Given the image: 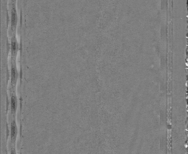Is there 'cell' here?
Instances as JSON below:
<instances>
[{
  "instance_id": "5b68a950",
  "label": "cell",
  "mask_w": 188,
  "mask_h": 154,
  "mask_svg": "<svg viewBox=\"0 0 188 154\" xmlns=\"http://www.w3.org/2000/svg\"><path fill=\"white\" fill-rule=\"evenodd\" d=\"M17 98L15 94H12L10 98V108H11V113L15 115L16 112L17 108Z\"/></svg>"
},
{
  "instance_id": "7a4b0ae2",
  "label": "cell",
  "mask_w": 188,
  "mask_h": 154,
  "mask_svg": "<svg viewBox=\"0 0 188 154\" xmlns=\"http://www.w3.org/2000/svg\"><path fill=\"white\" fill-rule=\"evenodd\" d=\"M18 78V71L15 61H13L11 64V85L15 86L16 84Z\"/></svg>"
},
{
  "instance_id": "3957f363",
  "label": "cell",
  "mask_w": 188,
  "mask_h": 154,
  "mask_svg": "<svg viewBox=\"0 0 188 154\" xmlns=\"http://www.w3.org/2000/svg\"><path fill=\"white\" fill-rule=\"evenodd\" d=\"M18 134L17 126L15 119H13L11 122V127H10V137L11 141L14 143L16 139Z\"/></svg>"
},
{
  "instance_id": "52a82bcc",
  "label": "cell",
  "mask_w": 188,
  "mask_h": 154,
  "mask_svg": "<svg viewBox=\"0 0 188 154\" xmlns=\"http://www.w3.org/2000/svg\"><path fill=\"white\" fill-rule=\"evenodd\" d=\"M11 1H12V3H15L16 0H11Z\"/></svg>"
},
{
  "instance_id": "277c9868",
  "label": "cell",
  "mask_w": 188,
  "mask_h": 154,
  "mask_svg": "<svg viewBox=\"0 0 188 154\" xmlns=\"http://www.w3.org/2000/svg\"><path fill=\"white\" fill-rule=\"evenodd\" d=\"M18 50V45L17 42L16 38L15 36H14L11 39V52L12 59H15Z\"/></svg>"
},
{
  "instance_id": "8992f818",
  "label": "cell",
  "mask_w": 188,
  "mask_h": 154,
  "mask_svg": "<svg viewBox=\"0 0 188 154\" xmlns=\"http://www.w3.org/2000/svg\"><path fill=\"white\" fill-rule=\"evenodd\" d=\"M16 154V152L15 150V148H12L11 150V154Z\"/></svg>"
},
{
  "instance_id": "6da1fadb",
  "label": "cell",
  "mask_w": 188,
  "mask_h": 154,
  "mask_svg": "<svg viewBox=\"0 0 188 154\" xmlns=\"http://www.w3.org/2000/svg\"><path fill=\"white\" fill-rule=\"evenodd\" d=\"M18 23V15L15 3H12L11 11V26L13 31L16 29Z\"/></svg>"
}]
</instances>
